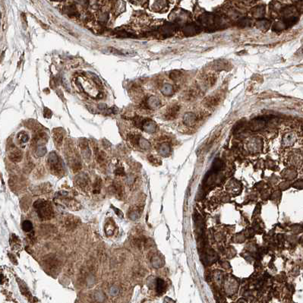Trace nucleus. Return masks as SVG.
Returning <instances> with one entry per match:
<instances>
[{
  "label": "nucleus",
  "instance_id": "nucleus-16",
  "mask_svg": "<svg viewBox=\"0 0 303 303\" xmlns=\"http://www.w3.org/2000/svg\"><path fill=\"white\" fill-rule=\"evenodd\" d=\"M295 140V137H294V135L292 133H289L287 135H285L283 138L284 143L286 145H291Z\"/></svg>",
  "mask_w": 303,
  "mask_h": 303
},
{
  "label": "nucleus",
  "instance_id": "nucleus-14",
  "mask_svg": "<svg viewBox=\"0 0 303 303\" xmlns=\"http://www.w3.org/2000/svg\"><path fill=\"white\" fill-rule=\"evenodd\" d=\"M173 87L169 84H165L161 88V92L165 96H170L173 94Z\"/></svg>",
  "mask_w": 303,
  "mask_h": 303
},
{
  "label": "nucleus",
  "instance_id": "nucleus-7",
  "mask_svg": "<svg viewBox=\"0 0 303 303\" xmlns=\"http://www.w3.org/2000/svg\"><path fill=\"white\" fill-rule=\"evenodd\" d=\"M196 115L193 113H186L183 116V122L187 126H192L196 122Z\"/></svg>",
  "mask_w": 303,
  "mask_h": 303
},
{
  "label": "nucleus",
  "instance_id": "nucleus-17",
  "mask_svg": "<svg viewBox=\"0 0 303 303\" xmlns=\"http://www.w3.org/2000/svg\"><path fill=\"white\" fill-rule=\"evenodd\" d=\"M180 76H181V72H179V71H176V72H173L170 74V78L173 80L180 78Z\"/></svg>",
  "mask_w": 303,
  "mask_h": 303
},
{
  "label": "nucleus",
  "instance_id": "nucleus-3",
  "mask_svg": "<svg viewBox=\"0 0 303 303\" xmlns=\"http://www.w3.org/2000/svg\"><path fill=\"white\" fill-rule=\"evenodd\" d=\"M220 102V94H211L204 99L202 104L207 108H214L219 104Z\"/></svg>",
  "mask_w": 303,
  "mask_h": 303
},
{
  "label": "nucleus",
  "instance_id": "nucleus-4",
  "mask_svg": "<svg viewBox=\"0 0 303 303\" xmlns=\"http://www.w3.org/2000/svg\"><path fill=\"white\" fill-rule=\"evenodd\" d=\"M180 107L179 105H173V106H170L165 112L164 114V117L167 119H173L178 116L179 113H180Z\"/></svg>",
  "mask_w": 303,
  "mask_h": 303
},
{
  "label": "nucleus",
  "instance_id": "nucleus-9",
  "mask_svg": "<svg viewBox=\"0 0 303 303\" xmlns=\"http://www.w3.org/2000/svg\"><path fill=\"white\" fill-rule=\"evenodd\" d=\"M88 178L87 176H84V174H81L78 176L76 179V183H78V186L81 188L86 187L87 184H88Z\"/></svg>",
  "mask_w": 303,
  "mask_h": 303
},
{
  "label": "nucleus",
  "instance_id": "nucleus-11",
  "mask_svg": "<svg viewBox=\"0 0 303 303\" xmlns=\"http://www.w3.org/2000/svg\"><path fill=\"white\" fill-rule=\"evenodd\" d=\"M198 95V91L196 88H190L188 90L187 92L185 94V97L187 100H192L196 98Z\"/></svg>",
  "mask_w": 303,
  "mask_h": 303
},
{
  "label": "nucleus",
  "instance_id": "nucleus-8",
  "mask_svg": "<svg viewBox=\"0 0 303 303\" xmlns=\"http://www.w3.org/2000/svg\"><path fill=\"white\" fill-rule=\"evenodd\" d=\"M64 138V133L62 129H57L53 131V140L57 145H60L62 143Z\"/></svg>",
  "mask_w": 303,
  "mask_h": 303
},
{
  "label": "nucleus",
  "instance_id": "nucleus-12",
  "mask_svg": "<svg viewBox=\"0 0 303 303\" xmlns=\"http://www.w3.org/2000/svg\"><path fill=\"white\" fill-rule=\"evenodd\" d=\"M165 282L162 279H158L157 280V293L159 294H162L163 292L165 290Z\"/></svg>",
  "mask_w": 303,
  "mask_h": 303
},
{
  "label": "nucleus",
  "instance_id": "nucleus-6",
  "mask_svg": "<svg viewBox=\"0 0 303 303\" xmlns=\"http://www.w3.org/2000/svg\"><path fill=\"white\" fill-rule=\"evenodd\" d=\"M265 125H266V122H265L264 119H255L251 122L250 128L252 130H259V129H261L262 128L264 127Z\"/></svg>",
  "mask_w": 303,
  "mask_h": 303
},
{
  "label": "nucleus",
  "instance_id": "nucleus-15",
  "mask_svg": "<svg viewBox=\"0 0 303 303\" xmlns=\"http://www.w3.org/2000/svg\"><path fill=\"white\" fill-rule=\"evenodd\" d=\"M22 230L26 233H29L33 230V224L30 220H24L22 223Z\"/></svg>",
  "mask_w": 303,
  "mask_h": 303
},
{
  "label": "nucleus",
  "instance_id": "nucleus-13",
  "mask_svg": "<svg viewBox=\"0 0 303 303\" xmlns=\"http://www.w3.org/2000/svg\"><path fill=\"white\" fill-rule=\"evenodd\" d=\"M17 139L18 140V141H19L20 143L25 144V143H27V141H28L29 136L25 132H21L17 134Z\"/></svg>",
  "mask_w": 303,
  "mask_h": 303
},
{
  "label": "nucleus",
  "instance_id": "nucleus-10",
  "mask_svg": "<svg viewBox=\"0 0 303 303\" xmlns=\"http://www.w3.org/2000/svg\"><path fill=\"white\" fill-rule=\"evenodd\" d=\"M148 105L150 108L151 109L157 108L159 106V105H160V100H159L157 97L152 96V97L148 98Z\"/></svg>",
  "mask_w": 303,
  "mask_h": 303
},
{
  "label": "nucleus",
  "instance_id": "nucleus-1",
  "mask_svg": "<svg viewBox=\"0 0 303 303\" xmlns=\"http://www.w3.org/2000/svg\"><path fill=\"white\" fill-rule=\"evenodd\" d=\"M35 210L39 217L43 220H50L54 216V211L52 210V205L50 202L45 200H37L33 204Z\"/></svg>",
  "mask_w": 303,
  "mask_h": 303
},
{
  "label": "nucleus",
  "instance_id": "nucleus-5",
  "mask_svg": "<svg viewBox=\"0 0 303 303\" xmlns=\"http://www.w3.org/2000/svg\"><path fill=\"white\" fill-rule=\"evenodd\" d=\"M8 157H9L10 160L14 161V162H19L22 159V153L21 151L17 148H13L8 153Z\"/></svg>",
  "mask_w": 303,
  "mask_h": 303
},
{
  "label": "nucleus",
  "instance_id": "nucleus-2",
  "mask_svg": "<svg viewBox=\"0 0 303 303\" xmlns=\"http://www.w3.org/2000/svg\"><path fill=\"white\" fill-rule=\"evenodd\" d=\"M49 170L53 174L61 176L65 173V167L61 159L55 152H51L49 154L47 160Z\"/></svg>",
  "mask_w": 303,
  "mask_h": 303
}]
</instances>
